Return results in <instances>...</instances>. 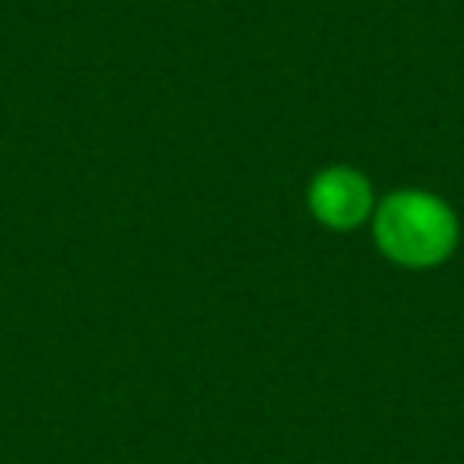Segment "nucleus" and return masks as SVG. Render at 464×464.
Wrapping results in <instances>:
<instances>
[{"label": "nucleus", "mask_w": 464, "mask_h": 464, "mask_svg": "<svg viewBox=\"0 0 464 464\" xmlns=\"http://www.w3.org/2000/svg\"><path fill=\"white\" fill-rule=\"evenodd\" d=\"M373 243L377 250L399 265V268H439L450 261L460 239L457 210L428 192V188H395L384 199H377L373 214Z\"/></svg>", "instance_id": "1"}, {"label": "nucleus", "mask_w": 464, "mask_h": 464, "mask_svg": "<svg viewBox=\"0 0 464 464\" xmlns=\"http://www.w3.org/2000/svg\"><path fill=\"white\" fill-rule=\"evenodd\" d=\"M304 203H308L312 218H315L319 225L334 228V232H352V228H359V225L373 214V207H377L366 174L355 170V167H344V163L323 167V170L308 181Z\"/></svg>", "instance_id": "2"}]
</instances>
